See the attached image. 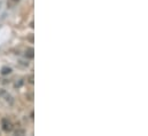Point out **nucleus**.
<instances>
[{
  "mask_svg": "<svg viewBox=\"0 0 148 136\" xmlns=\"http://www.w3.org/2000/svg\"><path fill=\"white\" fill-rule=\"evenodd\" d=\"M1 126H2V129H3L6 133H9V132L13 131V124H12L8 119H2Z\"/></svg>",
  "mask_w": 148,
  "mask_h": 136,
  "instance_id": "f257e3e1",
  "label": "nucleus"
},
{
  "mask_svg": "<svg viewBox=\"0 0 148 136\" xmlns=\"http://www.w3.org/2000/svg\"><path fill=\"white\" fill-rule=\"evenodd\" d=\"M35 50L32 49V48H28L27 50H25V53H24V55H25V57L27 58H34V56H35V53H34Z\"/></svg>",
  "mask_w": 148,
  "mask_h": 136,
  "instance_id": "f03ea898",
  "label": "nucleus"
},
{
  "mask_svg": "<svg viewBox=\"0 0 148 136\" xmlns=\"http://www.w3.org/2000/svg\"><path fill=\"white\" fill-rule=\"evenodd\" d=\"M10 71H12V69L5 67V68L1 69V74H3V75H6V74H9V73H10Z\"/></svg>",
  "mask_w": 148,
  "mask_h": 136,
  "instance_id": "7ed1b4c3",
  "label": "nucleus"
},
{
  "mask_svg": "<svg viewBox=\"0 0 148 136\" xmlns=\"http://www.w3.org/2000/svg\"><path fill=\"white\" fill-rule=\"evenodd\" d=\"M18 1H20V0H8V1H7V5H8V7H14Z\"/></svg>",
  "mask_w": 148,
  "mask_h": 136,
  "instance_id": "20e7f679",
  "label": "nucleus"
}]
</instances>
